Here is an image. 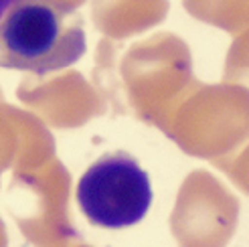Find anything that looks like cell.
I'll use <instances>...</instances> for the list:
<instances>
[{
    "label": "cell",
    "instance_id": "cell-1",
    "mask_svg": "<svg viewBox=\"0 0 249 247\" xmlns=\"http://www.w3.org/2000/svg\"><path fill=\"white\" fill-rule=\"evenodd\" d=\"M83 53V20L65 0H18L0 20V67L45 75Z\"/></svg>",
    "mask_w": 249,
    "mask_h": 247
},
{
    "label": "cell",
    "instance_id": "cell-2",
    "mask_svg": "<svg viewBox=\"0 0 249 247\" xmlns=\"http://www.w3.org/2000/svg\"><path fill=\"white\" fill-rule=\"evenodd\" d=\"M77 203L89 223L106 229L136 225L152 205L146 170L128 154H106L77 182Z\"/></svg>",
    "mask_w": 249,
    "mask_h": 247
},
{
    "label": "cell",
    "instance_id": "cell-3",
    "mask_svg": "<svg viewBox=\"0 0 249 247\" xmlns=\"http://www.w3.org/2000/svg\"><path fill=\"white\" fill-rule=\"evenodd\" d=\"M18 2V0H0V20H2V17L6 15V12L15 6Z\"/></svg>",
    "mask_w": 249,
    "mask_h": 247
}]
</instances>
